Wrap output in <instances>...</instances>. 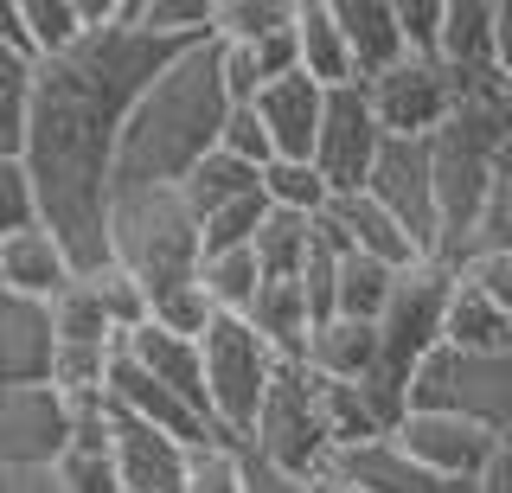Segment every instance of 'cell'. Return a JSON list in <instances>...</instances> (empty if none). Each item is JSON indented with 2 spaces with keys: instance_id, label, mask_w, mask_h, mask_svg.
<instances>
[{
  "instance_id": "ffe728a7",
  "label": "cell",
  "mask_w": 512,
  "mask_h": 493,
  "mask_svg": "<svg viewBox=\"0 0 512 493\" xmlns=\"http://www.w3.org/2000/svg\"><path fill=\"white\" fill-rule=\"evenodd\" d=\"M436 65L455 77V90L500 77V71H493V0H442Z\"/></svg>"
},
{
  "instance_id": "d4e9b609",
  "label": "cell",
  "mask_w": 512,
  "mask_h": 493,
  "mask_svg": "<svg viewBox=\"0 0 512 493\" xmlns=\"http://www.w3.org/2000/svg\"><path fill=\"white\" fill-rule=\"evenodd\" d=\"M295 71L320 90L352 84V58L340 26H333V0H295Z\"/></svg>"
},
{
  "instance_id": "4dcf8cb0",
  "label": "cell",
  "mask_w": 512,
  "mask_h": 493,
  "mask_svg": "<svg viewBox=\"0 0 512 493\" xmlns=\"http://www.w3.org/2000/svg\"><path fill=\"white\" fill-rule=\"evenodd\" d=\"M212 7L218 0H122L128 26L148 33V39H167V45L212 39Z\"/></svg>"
},
{
  "instance_id": "8d00e7d4",
  "label": "cell",
  "mask_w": 512,
  "mask_h": 493,
  "mask_svg": "<svg viewBox=\"0 0 512 493\" xmlns=\"http://www.w3.org/2000/svg\"><path fill=\"white\" fill-rule=\"evenodd\" d=\"M26 103H32V58H20V52L0 45V154H20Z\"/></svg>"
},
{
  "instance_id": "7a4b0ae2",
  "label": "cell",
  "mask_w": 512,
  "mask_h": 493,
  "mask_svg": "<svg viewBox=\"0 0 512 493\" xmlns=\"http://www.w3.org/2000/svg\"><path fill=\"white\" fill-rule=\"evenodd\" d=\"M224 84H218V39H192L186 52L167 58V71L135 97L116 135V186H180L205 154L218 148L224 129Z\"/></svg>"
},
{
  "instance_id": "f546056e",
  "label": "cell",
  "mask_w": 512,
  "mask_h": 493,
  "mask_svg": "<svg viewBox=\"0 0 512 493\" xmlns=\"http://www.w3.org/2000/svg\"><path fill=\"white\" fill-rule=\"evenodd\" d=\"M391 282L397 269H384L372 257H352V250H340V269H333V314H346V321H365L372 327L384 314V301H391Z\"/></svg>"
},
{
  "instance_id": "f1b7e54d",
  "label": "cell",
  "mask_w": 512,
  "mask_h": 493,
  "mask_svg": "<svg viewBox=\"0 0 512 493\" xmlns=\"http://www.w3.org/2000/svg\"><path fill=\"white\" fill-rule=\"evenodd\" d=\"M474 257H512V148H500V161L487 173V193H480V212L468 225L461 263H474Z\"/></svg>"
},
{
  "instance_id": "5b68a950",
  "label": "cell",
  "mask_w": 512,
  "mask_h": 493,
  "mask_svg": "<svg viewBox=\"0 0 512 493\" xmlns=\"http://www.w3.org/2000/svg\"><path fill=\"white\" fill-rule=\"evenodd\" d=\"M276 353L250 333L244 314H212L199 327V378H205V417H212V436L244 442L250 417L263 404L269 378H276Z\"/></svg>"
},
{
  "instance_id": "ab89813d",
  "label": "cell",
  "mask_w": 512,
  "mask_h": 493,
  "mask_svg": "<svg viewBox=\"0 0 512 493\" xmlns=\"http://www.w3.org/2000/svg\"><path fill=\"white\" fill-rule=\"evenodd\" d=\"M52 474H58L64 493H122L116 468H109V449H64Z\"/></svg>"
},
{
  "instance_id": "8992f818",
  "label": "cell",
  "mask_w": 512,
  "mask_h": 493,
  "mask_svg": "<svg viewBox=\"0 0 512 493\" xmlns=\"http://www.w3.org/2000/svg\"><path fill=\"white\" fill-rule=\"evenodd\" d=\"M410 410H442L487 436H512V353H455L436 346L404 385Z\"/></svg>"
},
{
  "instance_id": "44dd1931",
  "label": "cell",
  "mask_w": 512,
  "mask_h": 493,
  "mask_svg": "<svg viewBox=\"0 0 512 493\" xmlns=\"http://www.w3.org/2000/svg\"><path fill=\"white\" fill-rule=\"evenodd\" d=\"M71 276H77V263L64 257V244L45 225H26V231L0 237V295L52 301Z\"/></svg>"
},
{
  "instance_id": "5bb4252c",
  "label": "cell",
  "mask_w": 512,
  "mask_h": 493,
  "mask_svg": "<svg viewBox=\"0 0 512 493\" xmlns=\"http://www.w3.org/2000/svg\"><path fill=\"white\" fill-rule=\"evenodd\" d=\"M109 468H116L122 493H180L186 442H173V436H160V429H148V423H135V417L116 410V423H109Z\"/></svg>"
},
{
  "instance_id": "ac0fdd59",
  "label": "cell",
  "mask_w": 512,
  "mask_h": 493,
  "mask_svg": "<svg viewBox=\"0 0 512 493\" xmlns=\"http://www.w3.org/2000/svg\"><path fill=\"white\" fill-rule=\"evenodd\" d=\"M13 385H52V314L26 295H0V391Z\"/></svg>"
},
{
  "instance_id": "603a6c76",
  "label": "cell",
  "mask_w": 512,
  "mask_h": 493,
  "mask_svg": "<svg viewBox=\"0 0 512 493\" xmlns=\"http://www.w3.org/2000/svg\"><path fill=\"white\" fill-rule=\"evenodd\" d=\"M301 365L314 378H333V385H359V378L378 372V333L365 321H346V314H327V321L308 327V346H301Z\"/></svg>"
},
{
  "instance_id": "d6a6232c",
  "label": "cell",
  "mask_w": 512,
  "mask_h": 493,
  "mask_svg": "<svg viewBox=\"0 0 512 493\" xmlns=\"http://www.w3.org/2000/svg\"><path fill=\"white\" fill-rule=\"evenodd\" d=\"M199 295H205V308L212 314H244L250 308V295L263 289V276H256V263H250V244L244 250H218V257H199Z\"/></svg>"
},
{
  "instance_id": "484cf974",
  "label": "cell",
  "mask_w": 512,
  "mask_h": 493,
  "mask_svg": "<svg viewBox=\"0 0 512 493\" xmlns=\"http://www.w3.org/2000/svg\"><path fill=\"white\" fill-rule=\"evenodd\" d=\"M180 199H186L192 225H212V218L237 212V205L263 199V186H256V167H244V161H231V154L212 148V154H205V161L180 180Z\"/></svg>"
},
{
  "instance_id": "277c9868",
  "label": "cell",
  "mask_w": 512,
  "mask_h": 493,
  "mask_svg": "<svg viewBox=\"0 0 512 493\" xmlns=\"http://www.w3.org/2000/svg\"><path fill=\"white\" fill-rule=\"evenodd\" d=\"M244 455H256L263 468L288 474V481H314L327 487V468H333V436H327V417H320V391L301 365H276L263 404L250 417V436H244Z\"/></svg>"
},
{
  "instance_id": "4fadbf2b",
  "label": "cell",
  "mask_w": 512,
  "mask_h": 493,
  "mask_svg": "<svg viewBox=\"0 0 512 493\" xmlns=\"http://www.w3.org/2000/svg\"><path fill=\"white\" fill-rule=\"evenodd\" d=\"M320 103H327V90L308 84L301 71H288V77L256 90L250 116H256V129H263V141H269V161H308L314 129H320Z\"/></svg>"
},
{
  "instance_id": "74e56055",
  "label": "cell",
  "mask_w": 512,
  "mask_h": 493,
  "mask_svg": "<svg viewBox=\"0 0 512 493\" xmlns=\"http://www.w3.org/2000/svg\"><path fill=\"white\" fill-rule=\"evenodd\" d=\"M90 295L96 301H103V314H109V327H116V340H122V333H135L141 321H148V301H141V289H135V282H128L122 276V269L116 263H103V269H90Z\"/></svg>"
},
{
  "instance_id": "1f68e13d",
  "label": "cell",
  "mask_w": 512,
  "mask_h": 493,
  "mask_svg": "<svg viewBox=\"0 0 512 493\" xmlns=\"http://www.w3.org/2000/svg\"><path fill=\"white\" fill-rule=\"evenodd\" d=\"M256 186H263L269 212H288V218H320L333 205V193L320 186V173L308 161H269V167H256Z\"/></svg>"
},
{
  "instance_id": "7402d4cb",
  "label": "cell",
  "mask_w": 512,
  "mask_h": 493,
  "mask_svg": "<svg viewBox=\"0 0 512 493\" xmlns=\"http://www.w3.org/2000/svg\"><path fill=\"white\" fill-rule=\"evenodd\" d=\"M333 26H340L346 39V58H352V84H365V77L391 71L404 52V39H397V7L391 0H333Z\"/></svg>"
},
{
  "instance_id": "7dc6e473",
  "label": "cell",
  "mask_w": 512,
  "mask_h": 493,
  "mask_svg": "<svg viewBox=\"0 0 512 493\" xmlns=\"http://www.w3.org/2000/svg\"><path fill=\"white\" fill-rule=\"evenodd\" d=\"M0 45H7V52H20V58H32L26 20H20V0H0Z\"/></svg>"
},
{
  "instance_id": "681fc988",
  "label": "cell",
  "mask_w": 512,
  "mask_h": 493,
  "mask_svg": "<svg viewBox=\"0 0 512 493\" xmlns=\"http://www.w3.org/2000/svg\"><path fill=\"white\" fill-rule=\"evenodd\" d=\"M506 135H512V84H506Z\"/></svg>"
},
{
  "instance_id": "3957f363",
  "label": "cell",
  "mask_w": 512,
  "mask_h": 493,
  "mask_svg": "<svg viewBox=\"0 0 512 493\" xmlns=\"http://www.w3.org/2000/svg\"><path fill=\"white\" fill-rule=\"evenodd\" d=\"M103 250L148 301V321L199 340L212 321L199 295V225H192L180 186H116L103 212Z\"/></svg>"
},
{
  "instance_id": "ee69618b",
  "label": "cell",
  "mask_w": 512,
  "mask_h": 493,
  "mask_svg": "<svg viewBox=\"0 0 512 493\" xmlns=\"http://www.w3.org/2000/svg\"><path fill=\"white\" fill-rule=\"evenodd\" d=\"M474 493H512V436L493 442V455H487V468H480Z\"/></svg>"
},
{
  "instance_id": "b9f144b4",
  "label": "cell",
  "mask_w": 512,
  "mask_h": 493,
  "mask_svg": "<svg viewBox=\"0 0 512 493\" xmlns=\"http://www.w3.org/2000/svg\"><path fill=\"white\" fill-rule=\"evenodd\" d=\"M218 154H231V161H244V167H269V141H263V129H256L250 103H244V109H224Z\"/></svg>"
},
{
  "instance_id": "8fae6325",
  "label": "cell",
  "mask_w": 512,
  "mask_h": 493,
  "mask_svg": "<svg viewBox=\"0 0 512 493\" xmlns=\"http://www.w3.org/2000/svg\"><path fill=\"white\" fill-rule=\"evenodd\" d=\"M365 199H378L384 212L404 225V237L423 257H436V186H429V141H384Z\"/></svg>"
},
{
  "instance_id": "9a60e30c",
  "label": "cell",
  "mask_w": 512,
  "mask_h": 493,
  "mask_svg": "<svg viewBox=\"0 0 512 493\" xmlns=\"http://www.w3.org/2000/svg\"><path fill=\"white\" fill-rule=\"evenodd\" d=\"M103 397L122 410V417H135V423H148V429H160V436H173V442H205L212 436V423L199 417V410L186 404V397H173L167 385H154L141 365H128L122 353L109 359V372H103Z\"/></svg>"
},
{
  "instance_id": "7bdbcfd3",
  "label": "cell",
  "mask_w": 512,
  "mask_h": 493,
  "mask_svg": "<svg viewBox=\"0 0 512 493\" xmlns=\"http://www.w3.org/2000/svg\"><path fill=\"white\" fill-rule=\"evenodd\" d=\"M461 276L512 321V257H474V263H461Z\"/></svg>"
},
{
  "instance_id": "d6986e66",
  "label": "cell",
  "mask_w": 512,
  "mask_h": 493,
  "mask_svg": "<svg viewBox=\"0 0 512 493\" xmlns=\"http://www.w3.org/2000/svg\"><path fill=\"white\" fill-rule=\"evenodd\" d=\"M116 353L128 365H141V372L154 378V385H167L173 397H186L192 410L205 417V378H199V340H186V333H167V327H154V321H141L135 333H122V346ZM212 423V417H205Z\"/></svg>"
},
{
  "instance_id": "bcb514c9",
  "label": "cell",
  "mask_w": 512,
  "mask_h": 493,
  "mask_svg": "<svg viewBox=\"0 0 512 493\" xmlns=\"http://www.w3.org/2000/svg\"><path fill=\"white\" fill-rule=\"evenodd\" d=\"M250 461V474H244V493H320L314 481H288V474H276V468H263L256 455H244Z\"/></svg>"
},
{
  "instance_id": "ba28073f",
  "label": "cell",
  "mask_w": 512,
  "mask_h": 493,
  "mask_svg": "<svg viewBox=\"0 0 512 493\" xmlns=\"http://www.w3.org/2000/svg\"><path fill=\"white\" fill-rule=\"evenodd\" d=\"M359 97L372 109L384 141H429L455 116V77H448L436 58H397L391 71L365 77Z\"/></svg>"
},
{
  "instance_id": "d590c367",
  "label": "cell",
  "mask_w": 512,
  "mask_h": 493,
  "mask_svg": "<svg viewBox=\"0 0 512 493\" xmlns=\"http://www.w3.org/2000/svg\"><path fill=\"white\" fill-rule=\"evenodd\" d=\"M295 26V0H218L212 7V39L218 45H256L269 33Z\"/></svg>"
},
{
  "instance_id": "836d02e7",
  "label": "cell",
  "mask_w": 512,
  "mask_h": 493,
  "mask_svg": "<svg viewBox=\"0 0 512 493\" xmlns=\"http://www.w3.org/2000/svg\"><path fill=\"white\" fill-rule=\"evenodd\" d=\"M20 20H26L32 65H45V58L71 52V45L90 33V26H84V0H20Z\"/></svg>"
},
{
  "instance_id": "f6af8a7d",
  "label": "cell",
  "mask_w": 512,
  "mask_h": 493,
  "mask_svg": "<svg viewBox=\"0 0 512 493\" xmlns=\"http://www.w3.org/2000/svg\"><path fill=\"white\" fill-rule=\"evenodd\" d=\"M493 71L512 84V0H493Z\"/></svg>"
},
{
  "instance_id": "6da1fadb",
  "label": "cell",
  "mask_w": 512,
  "mask_h": 493,
  "mask_svg": "<svg viewBox=\"0 0 512 493\" xmlns=\"http://www.w3.org/2000/svg\"><path fill=\"white\" fill-rule=\"evenodd\" d=\"M173 52H186V45L135 33L116 0L109 26H90L71 52L32 65L20 167L32 180V199H39V225L64 244L77 276L109 263L103 212H109V173H116V135Z\"/></svg>"
},
{
  "instance_id": "f907efd6",
  "label": "cell",
  "mask_w": 512,
  "mask_h": 493,
  "mask_svg": "<svg viewBox=\"0 0 512 493\" xmlns=\"http://www.w3.org/2000/svg\"><path fill=\"white\" fill-rule=\"evenodd\" d=\"M320 493H346V487H320Z\"/></svg>"
},
{
  "instance_id": "4316f807",
  "label": "cell",
  "mask_w": 512,
  "mask_h": 493,
  "mask_svg": "<svg viewBox=\"0 0 512 493\" xmlns=\"http://www.w3.org/2000/svg\"><path fill=\"white\" fill-rule=\"evenodd\" d=\"M244 321H250V333H256V340H263L282 365H301V346H308L314 314H308V301H301L295 282H263V289L250 295Z\"/></svg>"
},
{
  "instance_id": "e575fe53",
  "label": "cell",
  "mask_w": 512,
  "mask_h": 493,
  "mask_svg": "<svg viewBox=\"0 0 512 493\" xmlns=\"http://www.w3.org/2000/svg\"><path fill=\"white\" fill-rule=\"evenodd\" d=\"M244 442H224V436H205L186 449V474H180V493H244Z\"/></svg>"
},
{
  "instance_id": "c3c4849f",
  "label": "cell",
  "mask_w": 512,
  "mask_h": 493,
  "mask_svg": "<svg viewBox=\"0 0 512 493\" xmlns=\"http://www.w3.org/2000/svg\"><path fill=\"white\" fill-rule=\"evenodd\" d=\"M0 493H64L52 468H32V474H0Z\"/></svg>"
},
{
  "instance_id": "60d3db41",
  "label": "cell",
  "mask_w": 512,
  "mask_h": 493,
  "mask_svg": "<svg viewBox=\"0 0 512 493\" xmlns=\"http://www.w3.org/2000/svg\"><path fill=\"white\" fill-rule=\"evenodd\" d=\"M397 7V39L410 58H436V33H442V0H391Z\"/></svg>"
},
{
  "instance_id": "83f0119b",
  "label": "cell",
  "mask_w": 512,
  "mask_h": 493,
  "mask_svg": "<svg viewBox=\"0 0 512 493\" xmlns=\"http://www.w3.org/2000/svg\"><path fill=\"white\" fill-rule=\"evenodd\" d=\"M314 225L320 218H288V212H263V225L250 237V263L263 282H295L301 263H308V244H314Z\"/></svg>"
},
{
  "instance_id": "52a82bcc",
  "label": "cell",
  "mask_w": 512,
  "mask_h": 493,
  "mask_svg": "<svg viewBox=\"0 0 512 493\" xmlns=\"http://www.w3.org/2000/svg\"><path fill=\"white\" fill-rule=\"evenodd\" d=\"M448 282H455V269L436 263V257L397 269L391 301H384V314L372 321V333H378V372L391 378V385H410V372L442 346V301H448Z\"/></svg>"
},
{
  "instance_id": "cb8c5ba5",
  "label": "cell",
  "mask_w": 512,
  "mask_h": 493,
  "mask_svg": "<svg viewBox=\"0 0 512 493\" xmlns=\"http://www.w3.org/2000/svg\"><path fill=\"white\" fill-rule=\"evenodd\" d=\"M442 346H455V353H512V321L461 269H455L448 301H442Z\"/></svg>"
},
{
  "instance_id": "9c48e42d",
  "label": "cell",
  "mask_w": 512,
  "mask_h": 493,
  "mask_svg": "<svg viewBox=\"0 0 512 493\" xmlns=\"http://www.w3.org/2000/svg\"><path fill=\"white\" fill-rule=\"evenodd\" d=\"M378 148H384V135H378L365 97H359V84L327 90V103H320V129H314V154H308V167L320 173V186H327L333 199L365 193Z\"/></svg>"
},
{
  "instance_id": "f35d334b",
  "label": "cell",
  "mask_w": 512,
  "mask_h": 493,
  "mask_svg": "<svg viewBox=\"0 0 512 493\" xmlns=\"http://www.w3.org/2000/svg\"><path fill=\"white\" fill-rule=\"evenodd\" d=\"M39 225V199H32V180L20 167V154H0V237Z\"/></svg>"
},
{
  "instance_id": "30bf717a",
  "label": "cell",
  "mask_w": 512,
  "mask_h": 493,
  "mask_svg": "<svg viewBox=\"0 0 512 493\" xmlns=\"http://www.w3.org/2000/svg\"><path fill=\"white\" fill-rule=\"evenodd\" d=\"M64 449H71V404L58 385L0 391V474L58 468Z\"/></svg>"
},
{
  "instance_id": "e0dca14e",
  "label": "cell",
  "mask_w": 512,
  "mask_h": 493,
  "mask_svg": "<svg viewBox=\"0 0 512 493\" xmlns=\"http://www.w3.org/2000/svg\"><path fill=\"white\" fill-rule=\"evenodd\" d=\"M327 487H346V493H474V487H448L429 468H416L391 436L359 442V449H340L333 468H327Z\"/></svg>"
},
{
  "instance_id": "7c38bea8",
  "label": "cell",
  "mask_w": 512,
  "mask_h": 493,
  "mask_svg": "<svg viewBox=\"0 0 512 493\" xmlns=\"http://www.w3.org/2000/svg\"><path fill=\"white\" fill-rule=\"evenodd\" d=\"M391 442L416 461V468L436 474V481L474 487L500 436H487V429H474V423H461V417H442V410H404V423L391 429Z\"/></svg>"
},
{
  "instance_id": "2e32d148",
  "label": "cell",
  "mask_w": 512,
  "mask_h": 493,
  "mask_svg": "<svg viewBox=\"0 0 512 493\" xmlns=\"http://www.w3.org/2000/svg\"><path fill=\"white\" fill-rule=\"evenodd\" d=\"M320 231L333 237L340 250H352V257H372L384 269H410V263H423V250L404 237V225H397L391 212H384L378 199H365V193H346V199H333L327 212H320Z\"/></svg>"
}]
</instances>
